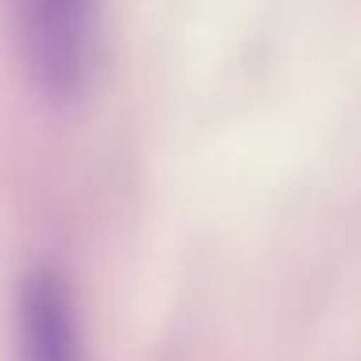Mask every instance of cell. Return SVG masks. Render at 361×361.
<instances>
[{
    "label": "cell",
    "mask_w": 361,
    "mask_h": 361,
    "mask_svg": "<svg viewBox=\"0 0 361 361\" xmlns=\"http://www.w3.org/2000/svg\"><path fill=\"white\" fill-rule=\"evenodd\" d=\"M32 86L51 102L86 94L102 55V0H8Z\"/></svg>",
    "instance_id": "1"
},
{
    "label": "cell",
    "mask_w": 361,
    "mask_h": 361,
    "mask_svg": "<svg viewBox=\"0 0 361 361\" xmlns=\"http://www.w3.org/2000/svg\"><path fill=\"white\" fill-rule=\"evenodd\" d=\"M16 361H86L71 283L51 268H32L20 280Z\"/></svg>",
    "instance_id": "2"
}]
</instances>
